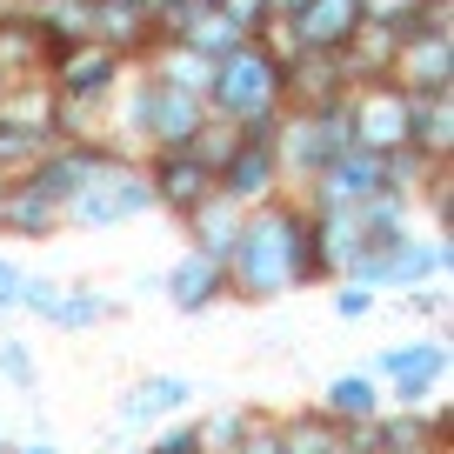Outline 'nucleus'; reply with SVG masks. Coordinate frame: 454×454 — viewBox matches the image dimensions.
<instances>
[{
  "label": "nucleus",
  "instance_id": "nucleus-25",
  "mask_svg": "<svg viewBox=\"0 0 454 454\" xmlns=\"http://www.w3.org/2000/svg\"><path fill=\"white\" fill-rule=\"evenodd\" d=\"M0 381L14 387V395H34V387H41V361H34V348L20 334H7V327H0Z\"/></svg>",
  "mask_w": 454,
  "mask_h": 454
},
{
  "label": "nucleus",
  "instance_id": "nucleus-24",
  "mask_svg": "<svg viewBox=\"0 0 454 454\" xmlns=\"http://www.w3.org/2000/svg\"><path fill=\"white\" fill-rule=\"evenodd\" d=\"M47 147H54L47 134H27V128H14V121H0V181H20Z\"/></svg>",
  "mask_w": 454,
  "mask_h": 454
},
{
  "label": "nucleus",
  "instance_id": "nucleus-36",
  "mask_svg": "<svg viewBox=\"0 0 454 454\" xmlns=\"http://www.w3.org/2000/svg\"><path fill=\"white\" fill-rule=\"evenodd\" d=\"M100 454H141V448H128L121 434H107V441H100Z\"/></svg>",
  "mask_w": 454,
  "mask_h": 454
},
{
  "label": "nucleus",
  "instance_id": "nucleus-26",
  "mask_svg": "<svg viewBox=\"0 0 454 454\" xmlns=\"http://www.w3.org/2000/svg\"><path fill=\"white\" fill-rule=\"evenodd\" d=\"M427 14V0H361V20L368 27H387V34H414Z\"/></svg>",
  "mask_w": 454,
  "mask_h": 454
},
{
  "label": "nucleus",
  "instance_id": "nucleus-27",
  "mask_svg": "<svg viewBox=\"0 0 454 454\" xmlns=\"http://www.w3.org/2000/svg\"><path fill=\"white\" fill-rule=\"evenodd\" d=\"M141 454H207V441H200V421H160L154 434L141 441Z\"/></svg>",
  "mask_w": 454,
  "mask_h": 454
},
{
  "label": "nucleus",
  "instance_id": "nucleus-7",
  "mask_svg": "<svg viewBox=\"0 0 454 454\" xmlns=\"http://www.w3.org/2000/svg\"><path fill=\"white\" fill-rule=\"evenodd\" d=\"M368 374L401 401V408H427V401L448 395V340L421 334V340H395L368 361Z\"/></svg>",
  "mask_w": 454,
  "mask_h": 454
},
{
  "label": "nucleus",
  "instance_id": "nucleus-19",
  "mask_svg": "<svg viewBox=\"0 0 454 454\" xmlns=\"http://www.w3.org/2000/svg\"><path fill=\"white\" fill-rule=\"evenodd\" d=\"M241 214H247V207H234V200H221V194H214L207 207H194V214L181 221L187 247H194V254H207V261H221V268H227V254H234V241H241Z\"/></svg>",
  "mask_w": 454,
  "mask_h": 454
},
{
  "label": "nucleus",
  "instance_id": "nucleus-23",
  "mask_svg": "<svg viewBox=\"0 0 454 454\" xmlns=\"http://www.w3.org/2000/svg\"><path fill=\"white\" fill-rule=\"evenodd\" d=\"M261 421V408H241V401H227V408L200 414V441H207V454H234L247 441V427Z\"/></svg>",
  "mask_w": 454,
  "mask_h": 454
},
{
  "label": "nucleus",
  "instance_id": "nucleus-20",
  "mask_svg": "<svg viewBox=\"0 0 454 454\" xmlns=\"http://www.w3.org/2000/svg\"><path fill=\"white\" fill-rule=\"evenodd\" d=\"M314 408H321L327 421H374V414H381V381H374L368 368L327 374V381H321V401H314Z\"/></svg>",
  "mask_w": 454,
  "mask_h": 454
},
{
  "label": "nucleus",
  "instance_id": "nucleus-33",
  "mask_svg": "<svg viewBox=\"0 0 454 454\" xmlns=\"http://www.w3.org/2000/svg\"><path fill=\"white\" fill-rule=\"evenodd\" d=\"M234 454H287V448H281V434H274V414H261V421L247 427V441H241Z\"/></svg>",
  "mask_w": 454,
  "mask_h": 454
},
{
  "label": "nucleus",
  "instance_id": "nucleus-32",
  "mask_svg": "<svg viewBox=\"0 0 454 454\" xmlns=\"http://www.w3.org/2000/svg\"><path fill=\"white\" fill-rule=\"evenodd\" d=\"M20 281H27V268H14V261L0 254V321L20 314Z\"/></svg>",
  "mask_w": 454,
  "mask_h": 454
},
{
  "label": "nucleus",
  "instance_id": "nucleus-37",
  "mask_svg": "<svg viewBox=\"0 0 454 454\" xmlns=\"http://www.w3.org/2000/svg\"><path fill=\"white\" fill-rule=\"evenodd\" d=\"M7 14H20V0H0V20H7Z\"/></svg>",
  "mask_w": 454,
  "mask_h": 454
},
{
  "label": "nucleus",
  "instance_id": "nucleus-31",
  "mask_svg": "<svg viewBox=\"0 0 454 454\" xmlns=\"http://www.w3.org/2000/svg\"><path fill=\"white\" fill-rule=\"evenodd\" d=\"M401 301H414V314H434V334H441V321H448V287H441V281H427V287H408Z\"/></svg>",
  "mask_w": 454,
  "mask_h": 454
},
{
  "label": "nucleus",
  "instance_id": "nucleus-34",
  "mask_svg": "<svg viewBox=\"0 0 454 454\" xmlns=\"http://www.w3.org/2000/svg\"><path fill=\"white\" fill-rule=\"evenodd\" d=\"M14 454H67V448H54V441H20Z\"/></svg>",
  "mask_w": 454,
  "mask_h": 454
},
{
  "label": "nucleus",
  "instance_id": "nucleus-35",
  "mask_svg": "<svg viewBox=\"0 0 454 454\" xmlns=\"http://www.w3.org/2000/svg\"><path fill=\"white\" fill-rule=\"evenodd\" d=\"M294 7H301V0H268V20H287Z\"/></svg>",
  "mask_w": 454,
  "mask_h": 454
},
{
  "label": "nucleus",
  "instance_id": "nucleus-13",
  "mask_svg": "<svg viewBox=\"0 0 454 454\" xmlns=\"http://www.w3.org/2000/svg\"><path fill=\"white\" fill-rule=\"evenodd\" d=\"M160 301H168L181 321H200V314H214V308L227 301V268L187 247V254L174 261L168 274H160Z\"/></svg>",
  "mask_w": 454,
  "mask_h": 454
},
{
  "label": "nucleus",
  "instance_id": "nucleus-9",
  "mask_svg": "<svg viewBox=\"0 0 454 454\" xmlns=\"http://www.w3.org/2000/svg\"><path fill=\"white\" fill-rule=\"evenodd\" d=\"M348 141L387 154V147H408V94L395 81H368L348 87Z\"/></svg>",
  "mask_w": 454,
  "mask_h": 454
},
{
  "label": "nucleus",
  "instance_id": "nucleus-17",
  "mask_svg": "<svg viewBox=\"0 0 454 454\" xmlns=\"http://www.w3.org/2000/svg\"><path fill=\"white\" fill-rule=\"evenodd\" d=\"M94 41H107L128 60H141L160 34H154V14H147L141 0H94Z\"/></svg>",
  "mask_w": 454,
  "mask_h": 454
},
{
  "label": "nucleus",
  "instance_id": "nucleus-15",
  "mask_svg": "<svg viewBox=\"0 0 454 454\" xmlns=\"http://www.w3.org/2000/svg\"><path fill=\"white\" fill-rule=\"evenodd\" d=\"M121 314H128L121 294H107V287H94V281H67L54 301H47L41 327H54V334H94V327L121 321Z\"/></svg>",
  "mask_w": 454,
  "mask_h": 454
},
{
  "label": "nucleus",
  "instance_id": "nucleus-4",
  "mask_svg": "<svg viewBox=\"0 0 454 454\" xmlns=\"http://www.w3.org/2000/svg\"><path fill=\"white\" fill-rule=\"evenodd\" d=\"M60 214H67V227H81V234H114V227H128V221H141V214H154V187H147L141 160L114 154Z\"/></svg>",
  "mask_w": 454,
  "mask_h": 454
},
{
  "label": "nucleus",
  "instance_id": "nucleus-21",
  "mask_svg": "<svg viewBox=\"0 0 454 454\" xmlns=\"http://www.w3.org/2000/svg\"><path fill=\"white\" fill-rule=\"evenodd\" d=\"M355 227H361V241H368V247H395V241L414 234V200L381 187V194L355 200Z\"/></svg>",
  "mask_w": 454,
  "mask_h": 454
},
{
  "label": "nucleus",
  "instance_id": "nucleus-16",
  "mask_svg": "<svg viewBox=\"0 0 454 454\" xmlns=\"http://www.w3.org/2000/svg\"><path fill=\"white\" fill-rule=\"evenodd\" d=\"M408 147L434 168H454V94H408Z\"/></svg>",
  "mask_w": 454,
  "mask_h": 454
},
{
  "label": "nucleus",
  "instance_id": "nucleus-11",
  "mask_svg": "<svg viewBox=\"0 0 454 454\" xmlns=\"http://www.w3.org/2000/svg\"><path fill=\"white\" fill-rule=\"evenodd\" d=\"M107 160H114V147H107V141H54L27 174H20V181H34L47 200H60V207H67V200L81 194V187L94 181L100 168H107Z\"/></svg>",
  "mask_w": 454,
  "mask_h": 454
},
{
  "label": "nucleus",
  "instance_id": "nucleus-5",
  "mask_svg": "<svg viewBox=\"0 0 454 454\" xmlns=\"http://www.w3.org/2000/svg\"><path fill=\"white\" fill-rule=\"evenodd\" d=\"M454 268V241L448 234H408L395 247H368V254L348 268V281H361L368 294H408V287L448 281Z\"/></svg>",
  "mask_w": 454,
  "mask_h": 454
},
{
  "label": "nucleus",
  "instance_id": "nucleus-10",
  "mask_svg": "<svg viewBox=\"0 0 454 454\" xmlns=\"http://www.w3.org/2000/svg\"><path fill=\"white\" fill-rule=\"evenodd\" d=\"M281 160H274V141H247V134H234V147L221 154V168H214V194L234 200V207H261V200L281 194Z\"/></svg>",
  "mask_w": 454,
  "mask_h": 454
},
{
  "label": "nucleus",
  "instance_id": "nucleus-6",
  "mask_svg": "<svg viewBox=\"0 0 454 454\" xmlns=\"http://www.w3.org/2000/svg\"><path fill=\"white\" fill-rule=\"evenodd\" d=\"M41 74H47V87H54V100H67V107H107V100L121 94V81L134 74V60L121 54V47L87 34V41L60 47Z\"/></svg>",
  "mask_w": 454,
  "mask_h": 454
},
{
  "label": "nucleus",
  "instance_id": "nucleus-39",
  "mask_svg": "<svg viewBox=\"0 0 454 454\" xmlns=\"http://www.w3.org/2000/svg\"><path fill=\"white\" fill-rule=\"evenodd\" d=\"M414 454H448V448H414Z\"/></svg>",
  "mask_w": 454,
  "mask_h": 454
},
{
  "label": "nucleus",
  "instance_id": "nucleus-1",
  "mask_svg": "<svg viewBox=\"0 0 454 454\" xmlns=\"http://www.w3.org/2000/svg\"><path fill=\"white\" fill-rule=\"evenodd\" d=\"M301 287H327V268L314 254V227L301 194H274L241 214V241L227 254V301L241 308H274V301L301 294Z\"/></svg>",
  "mask_w": 454,
  "mask_h": 454
},
{
  "label": "nucleus",
  "instance_id": "nucleus-29",
  "mask_svg": "<svg viewBox=\"0 0 454 454\" xmlns=\"http://www.w3.org/2000/svg\"><path fill=\"white\" fill-rule=\"evenodd\" d=\"M221 14L234 20L247 41H261V34H268V0H221Z\"/></svg>",
  "mask_w": 454,
  "mask_h": 454
},
{
  "label": "nucleus",
  "instance_id": "nucleus-28",
  "mask_svg": "<svg viewBox=\"0 0 454 454\" xmlns=\"http://www.w3.org/2000/svg\"><path fill=\"white\" fill-rule=\"evenodd\" d=\"M381 308V294H368L361 281H334V321H368Z\"/></svg>",
  "mask_w": 454,
  "mask_h": 454
},
{
  "label": "nucleus",
  "instance_id": "nucleus-2",
  "mask_svg": "<svg viewBox=\"0 0 454 454\" xmlns=\"http://www.w3.org/2000/svg\"><path fill=\"white\" fill-rule=\"evenodd\" d=\"M281 54L268 41H241L234 54L214 60V81H207V114L221 128L247 134V141H274L281 128Z\"/></svg>",
  "mask_w": 454,
  "mask_h": 454
},
{
  "label": "nucleus",
  "instance_id": "nucleus-14",
  "mask_svg": "<svg viewBox=\"0 0 454 454\" xmlns=\"http://www.w3.org/2000/svg\"><path fill=\"white\" fill-rule=\"evenodd\" d=\"M187 401H194V381H187V374H141V381L121 387L114 421L121 427H160V421H174Z\"/></svg>",
  "mask_w": 454,
  "mask_h": 454
},
{
  "label": "nucleus",
  "instance_id": "nucleus-8",
  "mask_svg": "<svg viewBox=\"0 0 454 454\" xmlns=\"http://www.w3.org/2000/svg\"><path fill=\"white\" fill-rule=\"evenodd\" d=\"M141 174L154 187V214H168V221H187L194 207L214 200V168L194 147H154V154H141Z\"/></svg>",
  "mask_w": 454,
  "mask_h": 454
},
{
  "label": "nucleus",
  "instance_id": "nucleus-38",
  "mask_svg": "<svg viewBox=\"0 0 454 454\" xmlns=\"http://www.w3.org/2000/svg\"><path fill=\"white\" fill-rule=\"evenodd\" d=\"M0 454H14V441H7V434H0Z\"/></svg>",
  "mask_w": 454,
  "mask_h": 454
},
{
  "label": "nucleus",
  "instance_id": "nucleus-3",
  "mask_svg": "<svg viewBox=\"0 0 454 454\" xmlns=\"http://www.w3.org/2000/svg\"><path fill=\"white\" fill-rule=\"evenodd\" d=\"M348 147H355V141H348V94L321 100V107H281V128H274V160H281L287 194H301V187H308L327 160H340Z\"/></svg>",
  "mask_w": 454,
  "mask_h": 454
},
{
  "label": "nucleus",
  "instance_id": "nucleus-12",
  "mask_svg": "<svg viewBox=\"0 0 454 454\" xmlns=\"http://www.w3.org/2000/svg\"><path fill=\"white\" fill-rule=\"evenodd\" d=\"M60 227H67L60 200H47L34 181H7V187H0V241H14V247H47Z\"/></svg>",
  "mask_w": 454,
  "mask_h": 454
},
{
  "label": "nucleus",
  "instance_id": "nucleus-22",
  "mask_svg": "<svg viewBox=\"0 0 454 454\" xmlns=\"http://www.w3.org/2000/svg\"><path fill=\"white\" fill-rule=\"evenodd\" d=\"M274 434L287 454H340V421H327L321 408H287L274 414Z\"/></svg>",
  "mask_w": 454,
  "mask_h": 454
},
{
  "label": "nucleus",
  "instance_id": "nucleus-30",
  "mask_svg": "<svg viewBox=\"0 0 454 454\" xmlns=\"http://www.w3.org/2000/svg\"><path fill=\"white\" fill-rule=\"evenodd\" d=\"M54 294H60V281H54V274H27V281H20V314H34V321H41Z\"/></svg>",
  "mask_w": 454,
  "mask_h": 454
},
{
  "label": "nucleus",
  "instance_id": "nucleus-18",
  "mask_svg": "<svg viewBox=\"0 0 454 454\" xmlns=\"http://www.w3.org/2000/svg\"><path fill=\"white\" fill-rule=\"evenodd\" d=\"M134 67L154 74L160 87H181V94H194V100H207V81H214V60L194 54V47H181V41H154L141 60H134Z\"/></svg>",
  "mask_w": 454,
  "mask_h": 454
}]
</instances>
